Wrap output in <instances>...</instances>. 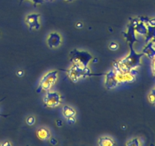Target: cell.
Listing matches in <instances>:
<instances>
[{
    "label": "cell",
    "mask_w": 155,
    "mask_h": 146,
    "mask_svg": "<svg viewBox=\"0 0 155 146\" xmlns=\"http://www.w3.org/2000/svg\"><path fill=\"white\" fill-rule=\"evenodd\" d=\"M98 144L101 146H112L115 145V142L113 139L107 137H103V138H100L99 141H98Z\"/></svg>",
    "instance_id": "9a60e30c"
},
{
    "label": "cell",
    "mask_w": 155,
    "mask_h": 146,
    "mask_svg": "<svg viewBox=\"0 0 155 146\" xmlns=\"http://www.w3.org/2000/svg\"><path fill=\"white\" fill-rule=\"evenodd\" d=\"M68 122L69 124H74L76 122V119L74 116H71V117H68Z\"/></svg>",
    "instance_id": "603a6c76"
},
{
    "label": "cell",
    "mask_w": 155,
    "mask_h": 146,
    "mask_svg": "<svg viewBox=\"0 0 155 146\" xmlns=\"http://www.w3.org/2000/svg\"><path fill=\"white\" fill-rule=\"evenodd\" d=\"M135 30L141 35H145L147 33V26L142 21H138L135 25Z\"/></svg>",
    "instance_id": "5bb4252c"
},
{
    "label": "cell",
    "mask_w": 155,
    "mask_h": 146,
    "mask_svg": "<svg viewBox=\"0 0 155 146\" xmlns=\"http://www.w3.org/2000/svg\"><path fill=\"white\" fill-rule=\"evenodd\" d=\"M61 95L57 92H48L44 97L43 102L48 107H56L61 103Z\"/></svg>",
    "instance_id": "52a82bcc"
},
{
    "label": "cell",
    "mask_w": 155,
    "mask_h": 146,
    "mask_svg": "<svg viewBox=\"0 0 155 146\" xmlns=\"http://www.w3.org/2000/svg\"><path fill=\"white\" fill-rule=\"evenodd\" d=\"M23 1H24V0H20V4H21V3L23 2ZM30 1L33 3V5H34L35 6H36V5L42 4V3H43L44 0H30Z\"/></svg>",
    "instance_id": "7402d4cb"
},
{
    "label": "cell",
    "mask_w": 155,
    "mask_h": 146,
    "mask_svg": "<svg viewBox=\"0 0 155 146\" xmlns=\"http://www.w3.org/2000/svg\"><path fill=\"white\" fill-rule=\"evenodd\" d=\"M130 54L121 60L117 61L114 64L116 72H127L133 69H136L141 65V58L144 53H138L135 51L133 44H129Z\"/></svg>",
    "instance_id": "6da1fadb"
},
{
    "label": "cell",
    "mask_w": 155,
    "mask_h": 146,
    "mask_svg": "<svg viewBox=\"0 0 155 146\" xmlns=\"http://www.w3.org/2000/svg\"><path fill=\"white\" fill-rule=\"evenodd\" d=\"M145 24H149V25L154 26V27H155V18H148L147 21L145 22Z\"/></svg>",
    "instance_id": "44dd1931"
},
{
    "label": "cell",
    "mask_w": 155,
    "mask_h": 146,
    "mask_svg": "<svg viewBox=\"0 0 155 146\" xmlns=\"http://www.w3.org/2000/svg\"><path fill=\"white\" fill-rule=\"evenodd\" d=\"M36 135L39 139L43 140V141L49 139L50 136H51L49 131L45 128H40V129H38L37 132H36Z\"/></svg>",
    "instance_id": "7c38bea8"
},
{
    "label": "cell",
    "mask_w": 155,
    "mask_h": 146,
    "mask_svg": "<svg viewBox=\"0 0 155 146\" xmlns=\"http://www.w3.org/2000/svg\"><path fill=\"white\" fill-rule=\"evenodd\" d=\"M63 71H66L68 77L74 82H77L81 78L90 77V76H101L105 74V73H100V74L92 73L88 67H81L80 65H74V64L70 69L63 70Z\"/></svg>",
    "instance_id": "7a4b0ae2"
},
{
    "label": "cell",
    "mask_w": 155,
    "mask_h": 146,
    "mask_svg": "<svg viewBox=\"0 0 155 146\" xmlns=\"http://www.w3.org/2000/svg\"><path fill=\"white\" fill-rule=\"evenodd\" d=\"M57 126H58V127H61V126H62V121L61 120H57Z\"/></svg>",
    "instance_id": "4316f807"
},
{
    "label": "cell",
    "mask_w": 155,
    "mask_h": 146,
    "mask_svg": "<svg viewBox=\"0 0 155 146\" xmlns=\"http://www.w3.org/2000/svg\"><path fill=\"white\" fill-rule=\"evenodd\" d=\"M26 123L28 126H33L35 123H36V119L33 116H30L27 117V120H26Z\"/></svg>",
    "instance_id": "d6986e66"
},
{
    "label": "cell",
    "mask_w": 155,
    "mask_h": 146,
    "mask_svg": "<svg viewBox=\"0 0 155 146\" xmlns=\"http://www.w3.org/2000/svg\"><path fill=\"white\" fill-rule=\"evenodd\" d=\"M146 26L147 33L145 34V43H148L155 37V27L149 25V24H146Z\"/></svg>",
    "instance_id": "4fadbf2b"
},
{
    "label": "cell",
    "mask_w": 155,
    "mask_h": 146,
    "mask_svg": "<svg viewBox=\"0 0 155 146\" xmlns=\"http://www.w3.org/2000/svg\"><path fill=\"white\" fill-rule=\"evenodd\" d=\"M50 143H51V144H53V145H55V144H57L58 141L56 140V138H50Z\"/></svg>",
    "instance_id": "d4e9b609"
},
{
    "label": "cell",
    "mask_w": 155,
    "mask_h": 146,
    "mask_svg": "<svg viewBox=\"0 0 155 146\" xmlns=\"http://www.w3.org/2000/svg\"><path fill=\"white\" fill-rule=\"evenodd\" d=\"M138 71L136 69H133L127 72H117V79L118 84L132 83L136 81V75Z\"/></svg>",
    "instance_id": "8992f818"
},
{
    "label": "cell",
    "mask_w": 155,
    "mask_h": 146,
    "mask_svg": "<svg viewBox=\"0 0 155 146\" xmlns=\"http://www.w3.org/2000/svg\"><path fill=\"white\" fill-rule=\"evenodd\" d=\"M64 1L68 2H73V1H74V0H64Z\"/></svg>",
    "instance_id": "4dcf8cb0"
},
{
    "label": "cell",
    "mask_w": 155,
    "mask_h": 146,
    "mask_svg": "<svg viewBox=\"0 0 155 146\" xmlns=\"http://www.w3.org/2000/svg\"><path fill=\"white\" fill-rule=\"evenodd\" d=\"M151 41H152V42H153V43H155V37L153 38V39L151 40Z\"/></svg>",
    "instance_id": "1f68e13d"
},
{
    "label": "cell",
    "mask_w": 155,
    "mask_h": 146,
    "mask_svg": "<svg viewBox=\"0 0 155 146\" xmlns=\"http://www.w3.org/2000/svg\"><path fill=\"white\" fill-rule=\"evenodd\" d=\"M40 17V14H30L27 15L26 18V22L28 24L30 30L36 29V30H39L41 25L39 22V18Z\"/></svg>",
    "instance_id": "ba28073f"
},
{
    "label": "cell",
    "mask_w": 155,
    "mask_h": 146,
    "mask_svg": "<svg viewBox=\"0 0 155 146\" xmlns=\"http://www.w3.org/2000/svg\"><path fill=\"white\" fill-rule=\"evenodd\" d=\"M58 71H51L46 73L41 79V82L36 89V92L39 94L42 91H48L57 81Z\"/></svg>",
    "instance_id": "277c9868"
},
{
    "label": "cell",
    "mask_w": 155,
    "mask_h": 146,
    "mask_svg": "<svg viewBox=\"0 0 155 146\" xmlns=\"http://www.w3.org/2000/svg\"><path fill=\"white\" fill-rule=\"evenodd\" d=\"M139 21V18H130V23L128 24V28L127 32H122L124 38L126 39L128 44H134L135 42H139V40L136 36V30H135V25Z\"/></svg>",
    "instance_id": "5b68a950"
},
{
    "label": "cell",
    "mask_w": 155,
    "mask_h": 146,
    "mask_svg": "<svg viewBox=\"0 0 155 146\" xmlns=\"http://www.w3.org/2000/svg\"><path fill=\"white\" fill-rule=\"evenodd\" d=\"M118 47H119V45L116 42H111L110 43V45H109V48L111 50H117L118 49Z\"/></svg>",
    "instance_id": "ffe728a7"
},
{
    "label": "cell",
    "mask_w": 155,
    "mask_h": 146,
    "mask_svg": "<svg viewBox=\"0 0 155 146\" xmlns=\"http://www.w3.org/2000/svg\"><path fill=\"white\" fill-rule=\"evenodd\" d=\"M47 43L50 48H57L61 43V37L58 33H51L47 38Z\"/></svg>",
    "instance_id": "30bf717a"
},
{
    "label": "cell",
    "mask_w": 155,
    "mask_h": 146,
    "mask_svg": "<svg viewBox=\"0 0 155 146\" xmlns=\"http://www.w3.org/2000/svg\"><path fill=\"white\" fill-rule=\"evenodd\" d=\"M48 1H51V0H48Z\"/></svg>",
    "instance_id": "d6a6232c"
},
{
    "label": "cell",
    "mask_w": 155,
    "mask_h": 146,
    "mask_svg": "<svg viewBox=\"0 0 155 146\" xmlns=\"http://www.w3.org/2000/svg\"><path fill=\"white\" fill-rule=\"evenodd\" d=\"M17 75H18V76H23V75H24V71H18V72H17Z\"/></svg>",
    "instance_id": "83f0119b"
},
{
    "label": "cell",
    "mask_w": 155,
    "mask_h": 146,
    "mask_svg": "<svg viewBox=\"0 0 155 146\" xmlns=\"http://www.w3.org/2000/svg\"><path fill=\"white\" fill-rule=\"evenodd\" d=\"M63 114L66 118L71 116H74L76 114V111L72 107L69 106H64L63 107Z\"/></svg>",
    "instance_id": "2e32d148"
},
{
    "label": "cell",
    "mask_w": 155,
    "mask_h": 146,
    "mask_svg": "<svg viewBox=\"0 0 155 146\" xmlns=\"http://www.w3.org/2000/svg\"><path fill=\"white\" fill-rule=\"evenodd\" d=\"M71 62L74 65H80L81 67H88V64L92 59V55L86 51H80L74 49L70 52Z\"/></svg>",
    "instance_id": "3957f363"
},
{
    "label": "cell",
    "mask_w": 155,
    "mask_h": 146,
    "mask_svg": "<svg viewBox=\"0 0 155 146\" xmlns=\"http://www.w3.org/2000/svg\"><path fill=\"white\" fill-rule=\"evenodd\" d=\"M142 53L146 55L150 59H152L155 57V48L154 47V43L152 41H149L147 45L144 47Z\"/></svg>",
    "instance_id": "8fae6325"
},
{
    "label": "cell",
    "mask_w": 155,
    "mask_h": 146,
    "mask_svg": "<svg viewBox=\"0 0 155 146\" xmlns=\"http://www.w3.org/2000/svg\"><path fill=\"white\" fill-rule=\"evenodd\" d=\"M5 97H3L2 99H1V100H0V103H1L2 101H3V100H5ZM9 115H5V114H2V113H0V116H2V117H7V116H8Z\"/></svg>",
    "instance_id": "484cf974"
},
{
    "label": "cell",
    "mask_w": 155,
    "mask_h": 146,
    "mask_svg": "<svg viewBox=\"0 0 155 146\" xmlns=\"http://www.w3.org/2000/svg\"><path fill=\"white\" fill-rule=\"evenodd\" d=\"M2 145H11V143L8 142V141H5L2 144Z\"/></svg>",
    "instance_id": "f546056e"
},
{
    "label": "cell",
    "mask_w": 155,
    "mask_h": 146,
    "mask_svg": "<svg viewBox=\"0 0 155 146\" xmlns=\"http://www.w3.org/2000/svg\"><path fill=\"white\" fill-rule=\"evenodd\" d=\"M151 66H152V72L155 76V57L152 59V64H151Z\"/></svg>",
    "instance_id": "cb8c5ba5"
},
{
    "label": "cell",
    "mask_w": 155,
    "mask_h": 146,
    "mask_svg": "<svg viewBox=\"0 0 155 146\" xmlns=\"http://www.w3.org/2000/svg\"><path fill=\"white\" fill-rule=\"evenodd\" d=\"M127 145L128 146H139L140 145V142H139V138H133V139L130 140L127 142Z\"/></svg>",
    "instance_id": "e0dca14e"
},
{
    "label": "cell",
    "mask_w": 155,
    "mask_h": 146,
    "mask_svg": "<svg viewBox=\"0 0 155 146\" xmlns=\"http://www.w3.org/2000/svg\"><path fill=\"white\" fill-rule=\"evenodd\" d=\"M148 101L151 103V104L155 105V89H153L152 91L150 92V94L148 96Z\"/></svg>",
    "instance_id": "ac0fdd59"
},
{
    "label": "cell",
    "mask_w": 155,
    "mask_h": 146,
    "mask_svg": "<svg viewBox=\"0 0 155 146\" xmlns=\"http://www.w3.org/2000/svg\"><path fill=\"white\" fill-rule=\"evenodd\" d=\"M105 87L108 89H112L117 86L118 82L117 79V72L115 70L112 69L107 73H105Z\"/></svg>",
    "instance_id": "9c48e42d"
},
{
    "label": "cell",
    "mask_w": 155,
    "mask_h": 146,
    "mask_svg": "<svg viewBox=\"0 0 155 146\" xmlns=\"http://www.w3.org/2000/svg\"><path fill=\"white\" fill-rule=\"evenodd\" d=\"M83 27V24L82 23L79 22L77 24V27H79V28H81V27Z\"/></svg>",
    "instance_id": "f1b7e54d"
}]
</instances>
